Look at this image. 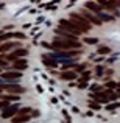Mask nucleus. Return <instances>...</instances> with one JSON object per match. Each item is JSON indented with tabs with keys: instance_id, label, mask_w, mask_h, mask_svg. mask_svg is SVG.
Listing matches in <instances>:
<instances>
[{
	"instance_id": "f257e3e1",
	"label": "nucleus",
	"mask_w": 120,
	"mask_h": 123,
	"mask_svg": "<svg viewBox=\"0 0 120 123\" xmlns=\"http://www.w3.org/2000/svg\"><path fill=\"white\" fill-rule=\"evenodd\" d=\"M53 48L58 50H69V48H80L81 44L78 41H64V39H55V42L51 44Z\"/></svg>"
},
{
	"instance_id": "f03ea898",
	"label": "nucleus",
	"mask_w": 120,
	"mask_h": 123,
	"mask_svg": "<svg viewBox=\"0 0 120 123\" xmlns=\"http://www.w3.org/2000/svg\"><path fill=\"white\" fill-rule=\"evenodd\" d=\"M59 28H61V30H64V31H67L69 34L76 36V37H78V34L83 33V31H81L72 20H67V19H61V20H59Z\"/></svg>"
},
{
	"instance_id": "7ed1b4c3",
	"label": "nucleus",
	"mask_w": 120,
	"mask_h": 123,
	"mask_svg": "<svg viewBox=\"0 0 120 123\" xmlns=\"http://www.w3.org/2000/svg\"><path fill=\"white\" fill-rule=\"evenodd\" d=\"M70 17H72V22L80 28L81 31H89L90 30V24L81 14H73V12H72V14H70Z\"/></svg>"
},
{
	"instance_id": "20e7f679",
	"label": "nucleus",
	"mask_w": 120,
	"mask_h": 123,
	"mask_svg": "<svg viewBox=\"0 0 120 123\" xmlns=\"http://www.w3.org/2000/svg\"><path fill=\"white\" fill-rule=\"evenodd\" d=\"M81 14H83V17L86 19L87 22H90V24H94V25H101V24H103V22L100 20L97 16L90 14V12H89V11H86V9H83V12H81Z\"/></svg>"
},
{
	"instance_id": "39448f33",
	"label": "nucleus",
	"mask_w": 120,
	"mask_h": 123,
	"mask_svg": "<svg viewBox=\"0 0 120 123\" xmlns=\"http://www.w3.org/2000/svg\"><path fill=\"white\" fill-rule=\"evenodd\" d=\"M0 87H5V89H8L9 92H13V93H22V92H25V89H24V87L17 86L16 83H9V84H5V83H3Z\"/></svg>"
},
{
	"instance_id": "423d86ee",
	"label": "nucleus",
	"mask_w": 120,
	"mask_h": 123,
	"mask_svg": "<svg viewBox=\"0 0 120 123\" xmlns=\"http://www.w3.org/2000/svg\"><path fill=\"white\" fill-rule=\"evenodd\" d=\"M17 112H19V108L16 105H11V106H8V108L2 112V117L3 118H9V117H13L14 114H17Z\"/></svg>"
},
{
	"instance_id": "0eeeda50",
	"label": "nucleus",
	"mask_w": 120,
	"mask_h": 123,
	"mask_svg": "<svg viewBox=\"0 0 120 123\" xmlns=\"http://www.w3.org/2000/svg\"><path fill=\"white\" fill-rule=\"evenodd\" d=\"M27 55H28V50H25V48H17V50H14V51H13V53L8 56V59L14 62V61L17 59L19 56H27Z\"/></svg>"
},
{
	"instance_id": "6e6552de",
	"label": "nucleus",
	"mask_w": 120,
	"mask_h": 123,
	"mask_svg": "<svg viewBox=\"0 0 120 123\" xmlns=\"http://www.w3.org/2000/svg\"><path fill=\"white\" fill-rule=\"evenodd\" d=\"M19 47V42H5V44L0 47V53H6V51H11V50H17Z\"/></svg>"
},
{
	"instance_id": "1a4fd4ad",
	"label": "nucleus",
	"mask_w": 120,
	"mask_h": 123,
	"mask_svg": "<svg viewBox=\"0 0 120 123\" xmlns=\"http://www.w3.org/2000/svg\"><path fill=\"white\" fill-rule=\"evenodd\" d=\"M27 67H28L27 59H16L13 62V69H16V70H25Z\"/></svg>"
},
{
	"instance_id": "9d476101",
	"label": "nucleus",
	"mask_w": 120,
	"mask_h": 123,
	"mask_svg": "<svg viewBox=\"0 0 120 123\" xmlns=\"http://www.w3.org/2000/svg\"><path fill=\"white\" fill-rule=\"evenodd\" d=\"M84 8L90 9L94 14H98V12H101V6H100L98 3H95V2H87L86 5H84Z\"/></svg>"
},
{
	"instance_id": "9b49d317",
	"label": "nucleus",
	"mask_w": 120,
	"mask_h": 123,
	"mask_svg": "<svg viewBox=\"0 0 120 123\" xmlns=\"http://www.w3.org/2000/svg\"><path fill=\"white\" fill-rule=\"evenodd\" d=\"M2 76L5 80H11L13 81V80H19L22 76V73L20 72H5V73H2Z\"/></svg>"
},
{
	"instance_id": "f8f14e48",
	"label": "nucleus",
	"mask_w": 120,
	"mask_h": 123,
	"mask_svg": "<svg viewBox=\"0 0 120 123\" xmlns=\"http://www.w3.org/2000/svg\"><path fill=\"white\" fill-rule=\"evenodd\" d=\"M76 78V73L72 72V70H66V72L61 73V80H67V81H70V80H75Z\"/></svg>"
},
{
	"instance_id": "ddd939ff",
	"label": "nucleus",
	"mask_w": 120,
	"mask_h": 123,
	"mask_svg": "<svg viewBox=\"0 0 120 123\" xmlns=\"http://www.w3.org/2000/svg\"><path fill=\"white\" fill-rule=\"evenodd\" d=\"M42 62H44L45 66H48V67H56V66H58L56 61H53L51 58H48L47 55H44V56H42Z\"/></svg>"
},
{
	"instance_id": "4468645a",
	"label": "nucleus",
	"mask_w": 120,
	"mask_h": 123,
	"mask_svg": "<svg viewBox=\"0 0 120 123\" xmlns=\"http://www.w3.org/2000/svg\"><path fill=\"white\" fill-rule=\"evenodd\" d=\"M97 17L100 19V20H105V22H112L114 20V17H112V16H109V14H105V12H98V14H97Z\"/></svg>"
},
{
	"instance_id": "2eb2a0df",
	"label": "nucleus",
	"mask_w": 120,
	"mask_h": 123,
	"mask_svg": "<svg viewBox=\"0 0 120 123\" xmlns=\"http://www.w3.org/2000/svg\"><path fill=\"white\" fill-rule=\"evenodd\" d=\"M97 51H98V55H108V53H111V48L106 47V45H100L97 48Z\"/></svg>"
},
{
	"instance_id": "dca6fc26",
	"label": "nucleus",
	"mask_w": 120,
	"mask_h": 123,
	"mask_svg": "<svg viewBox=\"0 0 120 123\" xmlns=\"http://www.w3.org/2000/svg\"><path fill=\"white\" fill-rule=\"evenodd\" d=\"M30 120V115H20V117H16V118H13V123H22V122H28Z\"/></svg>"
},
{
	"instance_id": "f3484780",
	"label": "nucleus",
	"mask_w": 120,
	"mask_h": 123,
	"mask_svg": "<svg viewBox=\"0 0 120 123\" xmlns=\"http://www.w3.org/2000/svg\"><path fill=\"white\" fill-rule=\"evenodd\" d=\"M0 98L6 100V101H19L20 97H17V95H8V97H0Z\"/></svg>"
},
{
	"instance_id": "a211bd4d",
	"label": "nucleus",
	"mask_w": 120,
	"mask_h": 123,
	"mask_svg": "<svg viewBox=\"0 0 120 123\" xmlns=\"http://www.w3.org/2000/svg\"><path fill=\"white\" fill-rule=\"evenodd\" d=\"M9 37H14V33H3V34H0V42L9 39Z\"/></svg>"
},
{
	"instance_id": "6ab92c4d",
	"label": "nucleus",
	"mask_w": 120,
	"mask_h": 123,
	"mask_svg": "<svg viewBox=\"0 0 120 123\" xmlns=\"http://www.w3.org/2000/svg\"><path fill=\"white\" fill-rule=\"evenodd\" d=\"M84 42L86 44H98V39H95V37H86Z\"/></svg>"
},
{
	"instance_id": "aec40b11",
	"label": "nucleus",
	"mask_w": 120,
	"mask_h": 123,
	"mask_svg": "<svg viewBox=\"0 0 120 123\" xmlns=\"http://www.w3.org/2000/svg\"><path fill=\"white\" fill-rule=\"evenodd\" d=\"M106 86H108L109 89H115L119 84H117V83H114V81H108V83H106Z\"/></svg>"
},
{
	"instance_id": "412c9836",
	"label": "nucleus",
	"mask_w": 120,
	"mask_h": 123,
	"mask_svg": "<svg viewBox=\"0 0 120 123\" xmlns=\"http://www.w3.org/2000/svg\"><path fill=\"white\" fill-rule=\"evenodd\" d=\"M3 108H8V101H6V100H2V101H0V109H3Z\"/></svg>"
},
{
	"instance_id": "4be33fe9",
	"label": "nucleus",
	"mask_w": 120,
	"mask_h": 123,
	"mask_svg": "<svg viewBox=\"0 0 120 123\" xmlns=\"http://www.w3.org/2000/svg\"><path fill=\"white\" fill-rule=\"evenodd\" d=\"M19 112H20V115H24V114H28V112H30V108H24V109H19Z\"/></svg>"
},
{
	"instance_id": "5701e85b",
	"label": "nucleus",
	"mask_w": 120,
	"mask_h": 123,
	"mask_svg": "<svg viewBox=\"0 0 120 123\" xmlns=\"http://www.w3.org/2000/svg\"><path fill=\"white\" fill-rule=\"evenodd\" d=\"M78 87H80V89H86V87H87V81H81L78 84Z\"/></svg>"
},
{
	"instance_id": "b1692460",
	"label": "nucleus",
	"mask_w": 120,
	"mask_h": 123,
	"mask_svg": "<svg viewBox=\"0 0 120 123\" xmlns=\"http://www.w3.org/2000/svg\"><path fill=\"white\" fill-rule=\"evenodd\" d=\"M95 72H97V76H101L103 75V69H101V67H97Z\"/></svg>"
},
{
	"instance_id": "393cba45",
	"label": "nucleus",
	"mask_w": 120,
	"mask_h": 123,
	"mask_svg": "<svg viewBox=\"0 0 120 123\" xmlns=\"http://www.w3.org/2000/svg\"><path fill=\"white\" fill-rule=\"evenodd\" d=\"M89 105H90V108H94V109H100V103H89Z\"/></svg>"
},
{
	"instance_id": "a878e982",
	"label": "nucleus",
	"mask_w": 120,
	"mask_h": 123,
	"mask_svg": "<svg viewBox=\"0 0 120 123\" xmlns=\"http://www.w3.org/2000/svg\"><path fill=\"white\" fill-rule=\"evenodd\" d=\"M117 106H119V103H114V105H109V106H108L106 109H108V111H111V109H115Z\"/></svg>"
},
{
	"instance_id": "bb28decb",
	"label": "nucleus",
	"mask_w": 120,
	"mask_h": 123,
	"mask_svg": "<svg viewBox=\"0 0 120 123\" xmlns=\"http://www.w3.org/2000/svg\"><path fill=\"white\" fill-rule=\"evenodd\" d=\"M14 37H19V39H25V34H22V33H14Z\"/></svg>"
},
{
	"instance_id": "cd10ccee",
	"label": "nucleus",
	"mask_w": 120,
	"mask_h": 123,
	"mask_svg": "<svg viewBox=\"0 0 120 123\" xmlns=\"http://www.w3.org/2000/svg\"><path fill=\"white\" fill-rule=\"evenodd\" d=\"M42 47H45V48H53V47H51V44H48V42H42Z\"/></svg>"
},
{
	"instance_id": "c85d7f7f",
	"label": "nucleus",
	"mask_w": 120,
	"mask_h": 123,
	"mask_svg": "<svg viewBox=\"0 0 120 123\" xmlns=\"http://www.w3.org/2000/svg\"><path fill=\"white\" fill-rule=\"evenodd\" d=\"M89 76H90V73H89V72H84V73H83V78L86 80V81L89 80Z\"/></svg>"
},
{
	"instance_id": "c756f323",
	"label": "nucleus",
	"mask_w": 120,
	"mask_h": 123,
	"mask_svg": "<svg viewBox=\"0 0 120 123\" xmlns=\"http://www.w3.org/2000/svg\"><path fill=\"white\" fill-rule=\"evenodd\" d=\"M0 67H6V62L3 59H0Z\"/></svg>"
},
{
	"instance_id": "7c9ffc66",
	"label": "nucleus",
	"mask_w": 120,
	"mask_h": 123,
	"mask_svg": "<svg viewBox=\"0 0 120 123\" xmlns=\"http://www.w3.org/2000/svg\"><path fill=\"white\" fill-rule=\"evenodd\" d=\"M2 84H3V81H2V80H0V86H2Z\"/></svg>"
},
{
	"instance_id": "2f4dec72",
	"label": "nucleus",
	"mask_w": 120,
	"mask_h": 123,
	"mask_svg": "<svg viewBox=\"0 0 120 123\" xmlns=\"http://www.w3.org/2000/svg\"><path fill=\"white\" fill-rule=\"evenodd\" d=\"M0 72H2V70H0Z\"/></svg>"
}]
</instances>
